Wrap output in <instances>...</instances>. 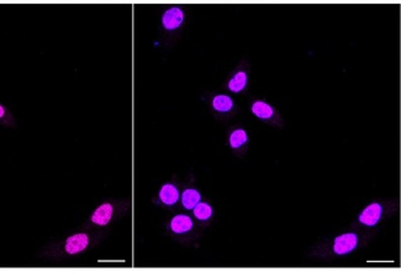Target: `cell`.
<instances>
[{"instance_id":"1","label":"cell","mask_w":401,"mask_h":277,"mask_svg":"<svg viewBox=\"0 0 401 277\" xmlns=\"http://www.w3.org/2000/svg\"><path fill=\"white\" fill-rule=\"evenodd\" d=\"M89 237L84 233H78V234L72 235L67 239L64 245V250L67 254L75 255L79 252L84 251L88 248Z\"/></svg>"},{"instance_id":"2","label":"cell","mask_w":401,"mask_h":277,"mask_svg":"<svg viewBox=\"0 0 401 277\" xmlns=\"http://www.w3.org/2000/svg\"><path fill=\"white\" fill-rule=\"evenodd\" d=\"M357 243H358L357 235L354 233H347V234L339 235V238H336L334 244V250L339 255L348 254L352 250L356 249Z\"/></svg>"},{"instance_id":"3","label":"cell","mask_w":401,"mask_h":277,"mask_svg":"<svg viewBox=\"0 0 401 277\" xmlns=\"http://www.w3.org/2000/svg\"><path fill=\"white\" fill-rule=\"evenodd\" d=\"M183 21L184 13L178 6H173V8L168 9L164 13L163 18H162V24H163L164 28H167V30H176V28H178L183 24Z\"/></svg>"},{"instance_id":"4","label":"cell","mask_w":401,"mask_h":277,"mask_svg":"<svg viewBox=\"0 0 401 277\" xmlns=\"http://www.w3.org/2000/svg\"><path fill=\"white\" fill-rule=\"evenodd\" d=\"M381 212H383V208L379 203H371L369 205L363 212L359 216V222L363 223L366 225H375L376 223L379 222L381 217Z\"/></svg>"},{"instance_id":"5","label":"cell","mask_w":401,"mask_h":277,"mask_svg":"<svg viewBox=\"0 0 401 277\" xmlns=\"http://www.w3.org/2000/svg\"><path fill=\"white\" fill-rule=\"evenodd\" d=\"M114 207L111 203H104L96 208L95 212L92 215V222L96 225H106L113 217Z\"/></svg>"},{"instance_id":"6","label":"cell","mask_w":401,"mask_h":277,"mask_svg":"<svg viewBox=\"0 0 401 277\" xmlns=\"http://www.w3.org/2000/svg\"><path fill=\"white\" fill-rule=\"evenodd\" d=\"M159 198L164 205L172 206L178 201L179 198V191L178 189L172 184H166L162 186L159 191Z\"/></svg>"},{"instance_id":"7","label":"cell","mask_w":401,"mask_h":277,"mask_svg":"<svg viewBox=\"0 0 401 277\" xmlns=\"http://www.w3.org/2000/svg\"><path fill=\"white\" fill-rule=\"evenodd\" d=\"M171 228L177 234H183L193 228V221L185 215H178L172 220Z\"/></svg>"},{"instance_id":"8","label":"cell","mask_w":401,"mask_h":277,"mask_svg":"<svg viewBox=\"0 0 401 277\" xmlns=\"http://www.w3.org/2000/svg\"><path fill=\"white\" fill-rule=\"evenodd\" d=\"M200 194L195 189H186L182 195V203L186 210H191L200 202Z\"/></svg>"},{"instance_id":"9","label":"cell","mask_w":401,"mask_h":277,"mask_svg":"<svg viewBox=\"0 0 401 277\" xmlns=\"http://www.w3.org/2000/svg\"><path fill=\"white\" fill-rule=\"evenodd\" d=\"M213 106L216 111H220V112H227V111H230L231 109H232L233 101H232V99L227 95H217L214 98Z\"/></svg>"},{"instance_id":"10","label":"cell","mask_w":401,"mask_h":277,"mask_svg":"<svg viewBox=\"0 0 401 277\" xmlns=\"http://www.w3.org/2000/svg\"><path fill=\"white\" fill-rule=\"evenodd\" d=\"M252 111H253V113L257 116V117L264 118V120H267V118H271L274 113L272 106H269L268 104L263 103V101H257V103H254L253 106H252Z\"/></svg>"},{"instance_id":"11","label":"cell","mask_w":401,"mask_h":277,"mask_svg":"<svg viewBox=\"0 0 401 277\" xmlns=\"http://www.w3.org/2000/svg\"><path fill=\"white\" fill-rule=\"evenodd\" d=\"M247 84V74L245 72H238L228 83V89L233 92L244 90Z\"/></svg>"},{"instance_id":"12","label":"cell","mask_w":401,"mask_h":277,"mask_svg":"<svg viewBox=\"0 0 401 277\" xmlns=\"http://www.w3.org/2000/svg\"><path fill=\"white\" fill-rule=\"evenodd\" d=\"M211 215H213V208H211L210 205H208V203L199 202L198 205L194 207V216H195L198 220L201 221L209 220V218L211 217Z\"/></svg>"},{"instance_id":"13","label":"cell","mask_w":401,"mask_h":277,"mask_svg":"<svg viewBox=\"0 0 401 277\" xmlns=\"http://www.w3.org/2000/svg\"><path fill=\"white\" fill-rule=\"evenodd\" d=\"M247 142V133L245 130H236L230 136V144L232 148H240Z\"/></svg>"},{"instance_id":"14","label":"cell","mask_w":401,"mask_h":277,"mask_svg":"<svg viewBox=\"0 0 401 277\" xmlns=\"http://www.w3.org/2000/svg\"><path fill=\"white\" fill-rule=\"evenodd\" d=\"M4 115H5V109H4V108H3V106L0 105V118L3 117V116H4Z\"/></svg>"}]
</instances>
